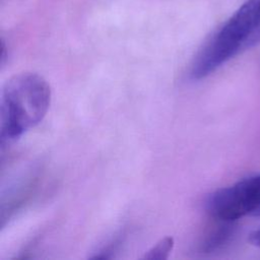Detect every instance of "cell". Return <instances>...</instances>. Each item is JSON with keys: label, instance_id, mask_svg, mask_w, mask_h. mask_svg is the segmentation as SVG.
<instances>
[{"label": "cell", "instance_id": "3957f363", "mask_svg": "<svg viewBox=\"0 0 260 260\" xmlns=\"http://www.w3.org/2000/svg\"><path fill=\"white\" fill-rule=\"evenodd\" d=\"M210 215L221 221L245 217H260V175L250 176L237 183L216 190L207 199Z\"/></svg>", "mask_w": 260, "mask_h": 260}, {"label": "cell", "instance_id": "5b68a950", "mask_svg": "<svg viewBox=\"0 0 260 260\" xmlns=\"http://www.w3.org/2000/svg\"><path fill=\"white\" fill-rule=\"evenodd\" d=\"M174 239L172 237H166L159 240L155 245H153L144 255L145 259H167L173 250Z\"/></svg>", "mask_w": 260, "mask_h": 260}, {"label": "cell", "instance_id": "6da1fadb", "mask_svg": "<svg viewBox=\"0 0 260 260\" xmlns=\"http://www.w3.org/2000/svg\"><path fill=\"white\" fill-rule=\"evenodd\" d=\"M51 88L38 73L22 72L7 80L1 94V143L12 142L45 118Z\"/></svg>", "mask_w": 260, "mask_h": 260}, {"label": "cell", "instance_id": "52a82bcc", "mask_svg": "<svg viewBox=\"0 0 260 260\" xmlns=\"http://www.w3.org/2000/svg\"><path fill=\"white\" fill-rule=\"evenodd\" d=\"M249 242L253 246H256V247L260 248V229L256 230V231H253L249 235Z\"/></svg>", "mask_w": 260, "mask_h": 260}, {"label": "cell", "instance_id": "277c9868", "mask_svg": "<svg viewBox=\"0 0 260 260\" xmlns=\"http://www.w3.org/2000/svg\"><path fill=\"white\" fill-rule=\"evenodd\" d=\"M235 233V225L233 221H221L216 229H214L202 244V249L205 252L215 251L224 246L233 237Z\"/></svg>", "mask_w": 260, "mask_h": 260}, {"label": "cell", "instance_id": "8992f818", "mask_svg": "<svg viewBox=\"0 0 260 260\" xmlns=\"http://www.w3.org/2000/svg\"><path fill=\"white\" fill-rule=\"evenodd\" d=\"M258 44H260V18H259V21H258V24H257L255 30L253 31V34L248 42L247 50L253 48L254 46H257Z\"/></svg>", "mask_w": 260, "mask_h": 260}, {"label": "cell", "instance_id": "7a4b0ae2", "mask_svg": "<svg viewBox=\"0 0 260 260\" xmlns=\"http://www.w3.org/2000/svg\"><path fill=\"white\" fill-rule=\"evenodd\" d=\"M260 18V0H247L214 32L192 65L191 76L201 79L242 51Z\"/></svg>", "mask_w": 260, "mask_h": 260}]
</instances>
